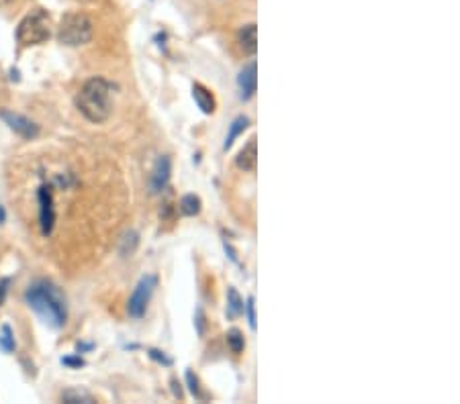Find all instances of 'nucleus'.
<instances>
[{"label":"nucleus","mask_w":460,"mask_h":404,"mask_svg":"<svg viewBox=\"0 0 460 404\" xmlns=\"http://www.w3.org/2000/svg\"><path fill=\"white\" fill-rule=\"evenodd\" d=\"M25 302L29 304L39 318L51 329H61L68 321V304L66 296L58 286L49 280H37L27 288Z\"/></svg>","instance_id":"f257e3e1"},{"label":"nucleus","mask_w":460,"mask_h":404,"mask_svg":"<svg viewBox=\"0 0 460 404\" xmlns=\"http://www.w3.org/2000/svg\"><path fill=\"white\" fill-rule=\"evenodd\" d=\"M111 84L105 78L94 76L84 82V86L76 94V108L80 115L94 125H101L111 117L113 103H111Z\"/></svg>","instance_id":"f03ea898"},{"label":"nucleus","mask_w":460,"mask_h":404,"mask_svg":"<svg viewBox=\"0 0 460 404\" xmlns=\"http://www.w3.org/2000/svg\"><path fill=\"white\" fill-rule=\"evenodd\" d=\"M94 35L92 19L86 13H66L61 16L60 27H58V41L68 47H80L86 45Z\"/></svg>","instance_id":"7ed1b4c3"},{"label":"nucleus","mask_w":460,"mask_h":404,"mask_svg":"<svg viewBox=\"0 0 460 404\" xmlns=\"http://www.w3.org/2000/svg\"><path fill=\"white\" fill-rule=\"evenodd\" d=\"M16 43L21 47H29V45H41L46 43L51 37V21L46 11L37 9L31 15H27L16 27Z\"/></svg>","instance_id":"20e7f679"},{"label":"nucleus","mask_w":460,"mask_h":404,"mask_svg":"<svg viewBox=\"0 0 460 404\" xmlns=\"http://www.w3.org/2000/svg\"><path fill=\"white\" fill-rule=\"evenodd\" d=\"M155 286H158V278L153 274H148L139 280L138 286L131 292V296H129V302H127V313L131 318H141L145 314Z\"/></svg>","instance_id":"39448f33"},{"label":"nucleus","mask_w":460,"mask_h":404,"mask_svg":"<svg viewBox=\"0 0 460 404\" xmlns=\"http://www.w3.org/2000/svg\"><path fill=\"white\" fill-rule=\"evenodd\" d=\"M37 202H39V227L44 237H49L56 224V207H53V192L51 186H41L37 190Z\"/></svg>","instance_id":"423d86ee"},{"label":"nucleus","mask_w":460,"mask_h":404,"mask_svg":"<svg viewBox=\"0 0 460 404\" xmlns=\"http://www.w3.org/2000/svg\"><path fill=\"white\" fill-rule=\"evenodd\" d=\"M0 119L4 120V125H9L11 131H15V133L19 135V137H23V139H35V137L39 135V125L33 123L31 119H27V117H23V115H19V113L2 108V110H0Z\"/></svg>","instance_id":"0eeeda50"},{"label":"nucleus","mask_w":460,"mask_h":404,"mask_svg":"<svg viewBox=\"0 0 460 404\" xmlns=\"http://www.w3.org/2000/svg\"><path fill=\"white\" fill-rule=\"evenodd\" d=\"M170 176H172V157L170 155L158 157V162L153 164L152 176H150V192L160 195L168 186Z\"/></svg>","instance_id":"6e6552de"},{"label":"nucleus","mask_w":460,"mask_h":404,"mask_svg":"<svg viewBox=\"0 0 460 404\" xmlns=\"http://www.w3.org/2000/svg\"><path fill=\"white\" fill-rule=\"evenodd\" d=\"M237 88H240V98L242 100H250L256 88H258V66L256 61H250L247 66H244V70L237 76Z\"/></svg>","instance_id":"1a4fd4ad"},{"label":"nucleus","mask_w":460,"mask_h":404,"mask_svg":"<svg viewBox=\"0 0 460 404\" xmlns=\"http://www.w3.org/2000/svg\"><path fill=\"white\" fill-rule=\"evenodd\" d=\"M235 165L242 172H254L256 170V165H258V141H256V137H252L244 150L237 153Z\"/></svg>","instance_id":"9d476101"},{"label":"nucleus","mask_w":460,"mask_h":404,"mask_svg":"<svg viewBox=\"0 0 460 404\" xmlns=\"http://www.w3.org/2000/svg\"><path fill=\"white\" fill-rule=\"evenodd\" d=\"M237 43H240L244 53L256 56V51H258V27L254 23L244 25L242 29L237 31Z\"/></svg>","instance_id":"9b49d317"},{"label":"nucleus","mask_w":460,"mask_h":404,"mask_svg":"<svg viewBox=\"0 0 460 404\" xmlns=\"http://www.w3.org/2000/svg\"><path fill=\"white\" fill-rule=\"evenodd\" d=\"M193 98H195V103H197V106L200 108V113L213 115L215 108H217V103H215L213 92L207 88V86L195 82V84H193Z\"/></svg>","instance_id":"f8f14e48"},{"label":"nucleus","mask_w":460,"mask_h":404,"mask_svg":"<svg viewBox=\"0 0 460 404\" xmlns=\"http://www.w3.org/2000/svg\"><path fill=\"white\" fill-rule=\"evenodd\" d=\"M247 127H250V119H247V117H237V119H233V123L230 125V133H228L225 143H223V150H230L231 145H233V141L244 133Z\"/></svg>","instance_id":"ddd939ff"},{"label":"nucleus","mask_w":460,"mask_h":404,"mask_svg":"<svg viewBox=\"0 0 460 404\" xmlns=\"http://www.w3.org/2000/svg\"><path fill=\"white\" fill-rule=\"evenodd\" d=\"M178 209H180V212H183L184 217H195V214H199L200 209H203V202H200L199 196L184 195L183 198H180Z\"/></svg>","instance_id":"4468645a"},{"label":"nucleus","mask_w":460,"mask_h":404,"mask_svg":"<svg viewBox=\"0 0 460 404\" xmlns=\"http://www.w3.org/2000/svg\"><path fill=\"white\" fill-rule=\"evenodd\" d=\"M228 314H230V318L244 314V299L237 294V290L233 286L228 288Z\"/></svg>","instance_id":"2eb2a0df"},{"label":"nucleus","mask_w":460,"mask_h":404,"mask_svg":"<svg viewBox=\"0 0 460 404\" xmlns=\"http://www.w3.org/2000/svg\"><path fill=\"white\" fill-rule=\"evenodd\" d=\"M61 403L66 404H92L94 403V398H92L91 394H86V392H82V390H66V392H61Z\"/></svg>","instance_id":"dca6fc26"},{"label":"nucleus","mask_w":460,"mask_h":404,"mask_svg":"<svg viewBox=\"0 0 460 404\" xmlns=\"http://www.w3.org/2000/svg\"><path fill=\"white\" fill-rule=\"evenodd\" d=\"M138 245H139V235H138V233H136V231H127V233L123 235L121 247H119V252H121L123 257H131V255L136 254Z\"/></svg>","instance_id":"f3484780"},{"label":"nucleus","mask_w":460,"mask_h":404,"mask_svg":"<svg viewBox=\"0 0 460 404\" xmlns=\"http://www.w3.org/2000/svg\"><path fill=\"white\" fill-rule=\"evenodd\" d=\"M228 345L233 353H242L245 349V339L244 333L240 329H230L228 331Z\"/></svg>","instance_id":"a211bd4d"},{"label":"nucleus","mask_w":460,"mask_h":404,"mask_svg":"<svg viewBox=\"0 0 460 404\" xmlns=\"http://www.w3.org/2000/svg\"><path fill=\"white\" fill-rule=\"evenodd\" d=\"M0 347H2L6 353L15 351V337H13V331H11L9 325L2 327V333H0Z\"/></svg>","instance_id":"6ab92c4d"},{"label":"nucleus","mask_w":460,"mask_h":404,"mask_svg":"<svg viewBox=\"0 0 460 404\" xmlns=\"http://www.w3.org/2000/svg\"><path fill=\"white\" fill-rule=\"evenodd\" d=\"M186 384H188V390H190V394H193L195 398H199V400H203V398H205V394H203V390H200L199 378L193 374L190 370L186 372Z\"/></svg>","instance_id":"aec40b11"},{"label":"nucleus","mask_w":460,"mask_h":404,"mask_svg":"<svg viewBox=\"0 0 460 404\" xmlns=\"http://www.w3.org/2000/svg\"><path fill=\"white\" fill-rule=\"evenodd\" d=\"M195 329H197L199 337H205V333H207V314L200 306H197V311H195Z\"/></svg>","instance_id":"412c9836"},{"label":"nucleus","mask_w":460,"mask_h":404,"mask_svg":"<svg viewBox=\"0 0 460 404\" xmlns=\"http://www.w3.org/2000/svg\"><path fill=\"white\" fill-rule=\"evenodd\" d=\"M244 313L245 316H247V325H250V329L256 331V306H254V296H250V299L245 300Z\"/></svg>","instance_id":"4be33fe9"},{"label":"nucleus","mask_w":460,"mask_h":404,"mask_svg":"<svg viewBox=\"0 0 460 404\" xmlns=\"http://www.w3.org/2000/svg\"><path fill=\"white\" fill-rule=\"evenodd\" d=\"M150 358L155 359L158 363H162V366H172V359L164 353V351H158V349H150Z\"/></svg>","instance_id":"5701e85b"},{"label":"nucleus","mask_w":460,"mask_h":404,"mask_svg":"<svg viewBox=\"0 0 460 404\" xmlns=\"http://www.w3.org/2000/svg\"><path fill=\"white\" fill-rule=\"evenodd\" d=\"M63 366H70V368H82L84 366V359L82 358H63L61 359Z\"/></svg>","instance_id":"b1692460"},{"label":"nucleus","mask_w":460,"mask_h":404,"mask_svg":"<svg viewBox=\"0 0 460 404\" xmlns=\"http://www.w3.org/2000/svg\"><path fill=\"white\" fill-rule=\"evenodd\" d=\"M6 290H9V280L4 278V280H0V306H2V302H4Z\"/></svg>","instance_id":"393cba45"},{"label":"nucleus","mask_w":460,"mask_h":404,"mask_svg":"<svg viewBox=\"0 0 460 404\" xmlns=\"http://www.w3.org/2000/svg\"><path fill=\"white\" fill-rule=\"evenodd\" d=\"M172 390H174V396H176V398H183L184 396L183 388H180V384H178L176 380H172Z\"/></svg>","instance_id":"a878e982"},{"label":"nucleus","mask_w":460,"mask_h":404,"mask_svg":"<svg viewBox=\"0 0 460 404\" xmlns=\"http://www.w3.org/2000/svg\"><path fill=\"white\" fill-rule=\"evenodd\" d=\"M15 0H0V6H9V4H13Z\"/></svg>","instance_id":"bb28decb"},{"label":"nucleus","mask_w":460,"mask_h":404,"mask_svg":"<svg viewBox=\"0 0 460 404\" xmlns=\"http://www.w3.org/2000/svg\"><path fill=\"white\" fill-rule=\"evenodd\" d=\"M4 217H6V214H4V209L0 207V223H4Z\"/></svg>","instance_id":"cd10ccee"}]
</instances>
